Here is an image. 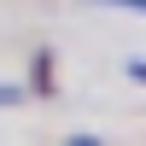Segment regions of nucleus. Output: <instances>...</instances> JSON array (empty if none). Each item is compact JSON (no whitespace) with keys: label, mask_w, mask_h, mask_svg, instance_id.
<instances>
[{"label":"nucleus","mask_w":146,"mask_h":146,"mask_svg":"<svg viewBox=\"0 0 146 146\" xmlns=\"http://www.w3.org/2000/svg\"><path fill=\"white\" fill-rule=\"evenodd\" d=\"M129 76H135V82H146V58H135V64H129Z\"/></svg>","instance_id":"nucleus-4"},{"label":"nucleus","mask_w":146,"mask_h":146,"mask_svg":"<svg viewBox=\"0 0 146 146\" xmlns=\"http://www.w3.org/2000/svg\"><path fill=\"white\" fill-rule=\"evenodd\" d=\"M23 100V88H18V82H0V105H18Z\"/></svg>","instance_id":"nucleus-1"},{"label":"nucleus","mask_w":146,"mask_h":146,"mask_svg":"<svg viewBox=\"0 0 146 146\" xmlns=\"http://www.w3.org/2000/svg\"><path fill=\"white\" fill-rule=\"evenodd\" d=\"M64 146H105V140H100V135H70Z\"/></svg>","instance_id":"nucleus-3"},{"label":"nucleus","mask_w":146,"mask_h":146,"mask_svg":"<svg viewBox=\"0 0 146 146\" xmlns=\"http://www.w3.org/2000/svg\"><path fill=\"white\" fill-rule=\"evenodd\" d=\"M100 6H123V12H146V0H100Z\"/></svg>","instance_id":"nucleus-2"}]
</instances>
